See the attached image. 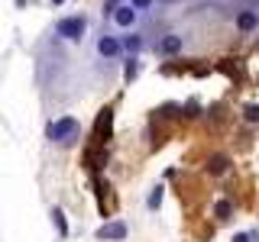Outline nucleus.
I'll list each match as a JSON object with an SVG mask.
<instances>
[{
    "label": "nucleus",
    "mask_w": 259,
    "mask_h": 242,
    "mask_svg": "<svg viewBox=\"0 0 259 242\" xmlns=\"http://www.w3.org/2000/svg\"><path fill=\"white\" fill-rule=\"evenodd\" d=\"M88 29V20L84 16H62L59 23H55V36L59 39H68V42H78L81 36H84Z\"/></svg>",
    "instance_id": "nucleus-2"
},
{
    "label": "nucleus",
    "mask_w": 259,
    "mask_h": 242,
    "mask_svg": "<svg viewBox=\"0 0 259 242\" xmlns=\"http://www.w3.org/2000/svg\"><path fill=\"white\" fill-rule=\"evenodd\" d=\"M52 4H55V7H59V4H65V0H52Z\"/></svg>",
    "instance_id": "nucleus-17"
},
{
    "label": "nucleus",
    "mask_w": 259,
    "mask_h": 242,
    "mask_svg": "<svg viewBox=\"0 0 259 242\" xmlns=\"http://www.w3.org/2000/svg\"><path fill=\"white\" fill-rule=\"evenodd\" d=\"M46 133H49V139H52L55 145H68V142L78 139L81 126H78L75 116H59V119H52V123H49Z\"/></svg>",
    "instance_id": "nucleus-1"
},
{
    "label": "nucleus",
    "mask_w": 259,
    "mask_h": 242,
    "mask_svg": "<svg viewBox=\"0 0 259 242\" xmlns=\"http://www.w3.org/2000/svg\"><path fill=\"white\" fill-rule=\"evenodd\" d=\"M233 242H259V232H240L233 236Z\"/></svg>",
    "instance_id": "nucleus-14"
},
{
    "label": "nucleus",
    "mask_w": 259,
    "mask_h": 242,
    "mask_svg": "<svg viewBox=\"0 0 259 242\" xmlns=\"http://www.w3.org/2000/svg\"><path fill=\"white\" fill-rule=\"evenodd\" d=\"M136 75H140V58H136V55H130L126 65H123V78H126V81H133Z\"/></svg>",
    "instance_id": "nucleus-11"
},
{
    "label": "nucleus",
    "mask_w": 259,
    "mask_h": 242,
    "mask_svg": "<svg viewBox=\"0 0 259 242\" xmlns=\"http://www.w3.org/2000/svg\"><path fill=\"white\" fill-rule=\"evenodd\" d=\"M159 204H162V188H156V191H152V194H149V207H152V210H156Z\"/></svg>",
    "instance_id": "nucleus-15"
},
{
    "label": "nucleus",
    "mask_w": 259,
    "mask_h": 242,
    "mask_svg": "<svg viewBox=\"0 0 259 242\" xmlns=\"http://www.w3.org/2000/svg\"><path fill=\"white\" fill-rule=\"evenodd\" d=\"M120 48H123L126 55H136L143 48V36H136V32H130V36H123L120 39Z\"/></svg>",
    "instance_id": "nucleus-9"
},
{
    "label": "nucleus",
    "mask_w": 259,
    "mask_h": 242,
    "mask_svg": "<svg viewBox=\"0 0 259 242\" xmlns=\"http://www.w3.org/2000/svg\"><path fill=\"white\" fill-rule=\"evenodd\" d=\"M237 29L243 32V36L256 32V29H259V13H256V10H240V13H237Z\"/></svg>",
    "instance_id": "nucleus-6"
},
{
    "label": "nucleus",
    "mask_w": 259,
    "mask_h": 242,
    "mask_svg": "<svg viewBox=\"0 0 259 242\" xmlns=\"http://www.w3.org/2000/svg\"><path fill=\"white\" fill-rule=\"evenodd\" d=\"M136 16H140V13H136L130 4H120L117 10L110 13V20H113V26H117V29H133L136 26Z\"/></svg>",
    "instance_id": "nucleus-3"
},
{
    "label": "nucleus",
    "mask_w": 259,
    "mask_h": 242,
    "mask_svg": "<svg viewBox=\"0 0 259 242\" xmlns=\"http://www.w3.org/2000/svg\"><path fill=\"white\" fill-rule=\"evenodd\" d=\"M126 236V223H107L97 229V239H123Z\"/></svg>",
    "instance_id": "nucleus-8"
},
{
    "label": "nucleus",
    "mask_w": 259,
    "mask_h": 242,
    "mask_svg": "<svg viewBox=\"0 0 259 242\" xmlns=\"http://www.w3.org/2000/svg\"><path fill=\"white\" fill-rule=\"evenodd\" d=\"M126 4H130V7H133V10H136V13H140V10H149V7H152V4H156V0H126Z\"/></svg>",
    "instance_id": "nucleus-13"
},
{
    "label": "nucleus",
    "mask_w": 259,
    "mask_h": 242,
    "mask_svg": "<svg viewBox=\"0 0 259 242\" xmlns=\"http://www.w3.org/2000/svg\"><path fill=\"white\" fill-rule=\"evenodd\" d=\"M120 4H123V0H107V13H113V10H117Z\"/></svg>",
    "instance_id": "nucleus-16"
},
{
    "label": "nucleus",
    "mask_w": 259,
    "mask_h": 242,
    "mask_svg": "<svg viewBox=\"0 0 259 242\" xmlns=\"http://www.w3.org/2000/svg\"><path fill=\"white\" fill-rule=\"evenodd\" d=\"M214 216H217V220H230V216H233V200L221 197V200L214 204Z\"/></svg>",
    "instance_id": "nucleus-10"
},
{
    "label": "nucleus",
    "mask_w": 259,
    "mask_h": 242,
    "mask_svg": "<svg viewBox=\"0 0 259 242\" xmlns=\"http://www.w3.org/2000/svg\"><path fill=\"white\" fill-rule=\"evenodd\" d=\"M243 119H246V123H259V103H249V107H243Z\"/></svg>",
    "instance_id": "nucleus-12"
},
{
    "label": "nucleus",
    "mask_w": 259,
    "mask_h": 242,
    "mask_svg": "<svg viewBox=\"0 0 259 242\" xmlns=\"http://www.w3.org/2000/svg\"><path fill=\"white\" fill-rule=\"evenodd\" d=\"M227 171H230V158H227V155H210V158H207V174L221 177V174H227Z\"/></svg>",
    "instance_id": "nucleus-7"
},
{
    "label": "nucleus",
    "mask_w": 259,
    "mask_h": 242,
    "mask_svg": "<svg viewBox=\"0 0 259 242\" xmlns=\"http://www.w3.org/2000/svg\"><path fill=\"white\" fill-rule=\"evenodd\" d=\"M182 45H185V39L178 36V32H165V36L159 39L156 52H159V55H178V52H182Z\"/></svg>",
    "instance_id": "nucleus-5"
},
{
    "label": "nucleus",
    "mask_w": 259,
    "mask_h": 242,
    "mask_svg": "<svg viewBox=\"0 0 259 242\" xmlns=\"http://www.w3.org/2000/svg\"><path fill=\"white\" fill-rule=\"evenodd\" d=\"M97 55H101V58H120V55H123L120 39L117 36H97Z\"/></svg>",
    "instance_id": "nucleus-4"
}]
</instances>
